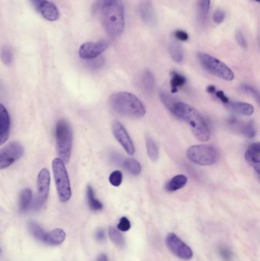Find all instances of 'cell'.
I'll return each instance as SVG.
<instances>
[{
	"label": "cell",
	"mask_w": 260,
	"mask_h": 261,
	"mask_svg": "<svg viewBox=\"0 0 260 261\" xmlns=\"http://www.w3.org/2000/svg\"><path fill=\"white\" fill-rule=\"evenodd\" d=\"M171 92L172 93H176L179 87L184 86L186 84V78L184 76L179 74L177 72H172L171 73Z\"/></svg>",
	"instance_id": "obj_25"
},
{
	"label": "cell",
	"mask_w": 260,
	"mask_h": 261,
	"mask_svg": "<svg viewBox=\"0 0 260 261\" xmlns=\"http://www.w3.org/2000/svg\"><path fill=\"white\" fill-rule=\"evenodd\" d=\"M160 97H161L163 103L167 107V108H168L170 111H171L173 105H174L175 102H176L174 101V99H173L172 96H170V95L164 92H161V94H160Z\"/></svg>",
	"instance_id": "obj_33"
},
{
	"label": "cell",
	"mask_w": 260,
	"mask_h": 261,
	"mask_svg": "<svg viewBox=\"0 0 260 261\" xmlns=\"http://www.w3.org/2000/svg\"><path fill=\"white\" fill-rule=\"evenodd\" d=\"M174 36L176 39L181 42H186L189 39V35L183 30H176L174 32Z\"/></svg>",
	"instance_id": "obj_39"
},
{
	"label": "cell",
	"mask_w": 260,
	"mask_h": 261,
	"mask_svg": "<svg viewBox=\"0 0 260 261\" xmlns=\"http://www.w3.org/2000/svg\"><path fill=\"white\" fill-rule=\"evenodd\" d=\"M56 148L60 159L68 164L71 158L73 133L70 124L65 120H60L56 126Z\"/></svg>",
	"instance_id": "obj_4"
},
{
	"label": "cell",
	"mask_w": 260,
	"mask_h": 261,
	"mask_svg": "<svg viewBox=\"0 0 260 261\" xmlns=\"http://www.w3.org/2000/svg\"><path fill=\"white\" fill-rule=\"evenodd\" d=\"M51 177L48 169H42L38 174L37 180V196L35 200V208L40 209L48 199L49 194Z\"/></svg>",
	"instance_id": "obj_9"
},
{
	"label": "cell",
	"mask_w": 260,
	"mask_h": 261,
	"mask_svg": "<svg viewBox=\"0 0 260 261\" xmlns=\"http://www.w3.org/2000/svg\"><path fill=\"white\" fill-rule=\"evenodd\" d=\"M32 200V193L29 189H26L22 192L19 198V210L26 212L30 207Z\"/></svg>",
	"instance_id": "obj_22"
},
{
	"label": "cell",
	"mask_w": 260,
	"mask_h": 261,
	"mask_svg": "<svg viewBox=\"0 0 260 261\" xmlns=\"http://www.w3.org/2000/svg\"><path fill=\"white\" fill-rule=\"evenodd\" d=\"M52 169L59 199L62 202H67L71 198L72 191L65 164L60 158H55L52 162Z\"/></svg>",
	"instance_id": "obj_5"
},
{
	"label": "cell",
	"mask_w": 260,
	"mask_h": 261,
	"mask_svg": "<svg viewBox=\"0 0 260 261\" xmlns=\"http://www.w3.org/2000/svg\"><path fill=\"white\" fill-rule=\"evenodd\" d=\"M108 234H109L110 239H111V241H112L115 245L118 246V247H124V239L119 231H117V230L111 227V228H109V230H108Z\"/></svg>",
	"instance_id": "obj_30"
},
{
	"label": "cell",
	"mask_w": 260,
	"mask_h": 261,
	"mask_svg": "<svg viewBox=\"0 0 260 261\" xmlns=\"http://www.w3.org/2000/svg\"><path fill=\"white\" fill-rule=\"evenodd\" d=\"M188 159L201 166H211L217 160V152L214 147L201 145L191 147L187 151Z\"/></svg>",
	"instance_id": "obj_7"
},
{
	"label": "cell",
	"mask_w": 260,
	"mask_h": 261,
	"mask_svg": "<svg viewBox=\"0 0 260 261\" xmlns=\"http://www.w3.org/2000/svg\"><path fill=\"white\" fill-rule=\"evenodd\" d=\"M169 52L171 58L176 63H181L183 60V49L179 45L176 43H171L169 46Z\"/></svg>",
	"instance_id": "obj_28"
},
{
	"label": "cell",
	"mask_w": 260,
	"mask_h": 261,
	"mask_svg": "<svg viewBox=\"0 0 260 261\" xmlns=\"http://www.w3.org/2000/svg\"><path fill=\"white\" fill-rule=\"evenodd\" d=\"M207 92H208V93H210V94H214L216 92L215 86H208V87H207Z\"/></svg>",
	"instance_id": "obj_44"
},
{
	"label": "cell",
	"mask_w": 260,
	"mask_h": 261,
	"mask_svg": "<svg viewBox=\"0 0 260 261\" xmlns=\"http://www.w3.org/2000/svg\"><path fill=\"white\" fill-rule=\"evenodd\" d=\"M112 133L116 140L122 146L126 153L129 155H134L135 153V147L124 126L119 122L114 121L112 124Z\"/></svg>",
	"instance_id": "obj_11"
},
{
	"label": "cell",
	"mask_w": 260,
	"mask_h": 261,
	"mask_svg": "<svg viewBox=\"0 0 260 261\" xmlns=\"http://www.w3.org/2000/svg\"><path fill=\"white\" fill-rule=\"evenodd\" d=\"M230 124L231 125L236 126L237 128L241 132L242 134L249 139H252L255 136V129L254 127L252 121L246 123V124H241L239 121L236 119H233L230 121Z\"/></svg>",
	"instance_id": "obj_19"
},
{
	"label": "cell",
	"mask_w": 260,
	"mask_h": 261,
	"mask_svg": "<svg viewBox=\"0 0 260 261\" xmlns=\"http://www.w3.org/2000/svg\"><path fill=\"white\" fill-rule=\"evenodd\" d=\"M10 132V115L5 106L0 104V145H4L8 140Z\"/></svg>",
	"instance_id": "obj_13"
},
{
	"label": "cell",
	"mask_w": 260,
	"mask_h": 261,
	"mask_svg": "<svg viewBox=\"0 0 260 261\" xmlns=\"http://www.w3.org/2000/svg\"><path fill=\"white\" fill-rule=\"evenodd\" d=\"M39 11L41 12L43 17L48 21H56L60 17V13L57 6L49 1H45Z\"/></svg>",
	"instance_id": "obj_16"
},
{
	"label": "cell",
	"mask_w": 260,
	"mask_h": 261,
	"mask_svg": "<svg viewBox=\"0 0 260 261\" xmlns=\"http://www.w3.org/2000/svg\"><path fill=\"white\" fill-rule=\"evenodd\" d=\"M45 1H46V0H31V2L33 4L35 8L37 10H38V11H39L40 9H41V7H42V6L43 5Z\"/></svg>",
	"instance_id": "obj_42"
},
{
	"label": "cell",
	"mask_w": 260,
	"mask_h": 261,
	"mask_svg": "<svg viewBox=\"0 0 260 261\" xmlns=\"http://www.w3.org/2000/svg\"><path fill=\"white\" fill-rule=\"evenodd\" d=\"M86 194H87L88 203H89V208L92 211H99L102 209L103 205H102V202L95 198V193H94V190L92 186H87Z\"/></svg>",
	"instance_id": "obj_23"
},
{
	"label": "cell",
	"mask_w": 260,
	"mask_h": 261,
	"mask_svg": "<svg viewBox=\"0 0 260 261\" xmlns=\"http://www.w3.org/2000/svg\"><path fill=\"white\" fill-rule=\"evenodd\" d=\"M117 228L121 231H127L131 228V222L126 217H122L119 221Z\"/></svg>",
	"instance_id": "obj_36"
},
{
	"label": "cell",
	"mask_w": 260,
	"mask_h": 261,
	"mask_svg": "<svg viewBox=\"0 0 260 261\" xmlns=\"http://www.w3.org/2000/svg\"><path fill=\"white\" fill-rule=\"evenodd\" d=\"M215 95L216 96H217V97L223 102V103L227 104L228 103L229 101H230V99H228L227 96H226V95L224 94V92H223V91H216Z\"/></svg>",
	"instance_id": "obj_41"
},
{
	"label": "cell",
	"mask_w": 260,
	"mask_h": 261,
	"mask_svg": "<svg viewBox=\"0 0 260 261\" xmlns=\"http://www.w3.org/2000/svg\"><path fill=\"white\" fill-rule=\"evenodd\" d=\"M102 22L108 35L117 37L121 35L124 29V5L121 1H116L111 6L102 9Z\"/></svg>",
	"instance_id": "obj_3"
},
{
	"label": "cell",
	"mask_w": 260,
	"mask_h": 261,
	"mask_svg": "<svg viewBox=\"0 0 260 261\" xmlns=\"http://www.w3.org/2000/svg\"><path fill=\"white\" fill-rule=\"evenodd\" d=\"M121 163L124 168H125L132 175H139L142 172V166L136 160L132 159V158H126V159H123Z\"/></svg>",
	"instance_id": "obj_21"
},
{
	"label": "cell",
	"mask_w": 260,
	"mask_h": 261,
	"mask_svg": "<svg viewBox=\"0 0 260 261\" xmlns=\"http://www.w3.org/2000/svg\"><path fill=\"white\" fill-rule=\"evenodd\" d=\"M95 237H96V239L98 241H102V240H103L105 237V234L104 230H98V231H96V234H95Z\"/></svg>",
	"instance_id": "obj_43"
},
{
	"label": "cell",
	"mask_w": 260,
	"mask_h": 261,
	"mask_svg": "<svg viewBox=\"0 0 260 261\" xmlns=\"http://www.w3.org/2000/svg\"><path fill=\"white\" fill-rule=\"evenodd\" d=\"M254 1H255V2L258 3V2H259L260 0H254Z\"/></svg>",
	"instance_id": "obj_46"
},
{
	"label": "cell",
	"mask_w": 260,
	"mask_h": 261,
	"mask_svg": "<svg viewBox=\"0 0 260 261\" xmlns=\"http://www.w3.org/2000/svg\"><path fill=\"white\" fill-rule=\"evenodd\" d=\"M106 42H86L83 44L79 50V55L83 59L92 60L98 58L108 48Z\"/></svg>",
	"instance_id": "obj_12"
},
{
	"label": "cell",
	"mask_w": 260,
	"mask_h": 261,
	"mask_svg": "<svg viewBox=\"0 0 260 261\" xmlns=\"http://www.w3.org/2000/svg\"><path fill=\"white\" fill-rule=\"evenodd\" d=\"M166 244L167 247L178 257L183 259H190L193 256L190 247L173 233H170L167 235Z\"/></svg>",
	"instance_id": "obj_10"
},
{
	"label": "cell",
	"mask_w": 260,
	"mask_h": 261,
	"mask_svg": "<svg viewBox=\"0 0 260 261\" xmlns=\"http://www.w3.org/2000/svg\"><path fill=\"white\" fill-rule=\"evenodd\" d=\"M142 86L147 92H151L154 90V86H155V79L151 71L146 70L144 73L142 77Z\"/></svg>",
	"instance_id": "obj_27"
},
{
	"label": "cell",
	"mask_w": 260,
	"mask_h": 261,
	"mask_svg": "<svg viewBox=\"0 0 260 261\" xmlns=\"http://www.w3.org/2000/svg\"><path fill=\"white\" fill-rule=\"evenodd\" d=\"M198 57L201 65L212 75L227 81H232L234 79L233 71L222 61L205 53H199Z\"/></svg>",
	"instance_id": "obj_6"
},
{
	"label": "cell",
	"mask_w": 260,
	"mask_h": 261,
	"mask_svg": "<svg viewBox=\"0 0 260 261\" xmlns=\"http://www.w3.org/2000/svg\"><path fill=\"white\" fill-rule=\"evenodd\" d=\"M116 1H117V0H98V2H97V7L100 9V10H102V9L114 4Z\"/></svg>",
	"instance_id": "obj_40"
},
{
	"label": "cell",
	"mask_w": 260,
	"mask_h": 261,
	"mask_svg": "<svg viewBox=\"0 0 260 261\" xmlns=\"http://www.w3.org/2000/svg\"><path fill=\"white\" fill-rule=\"evenodd\" d=\"M235 37H236V40L238 45L241 47L242 48L246 49L247 48V43H246V39H245L243 32L240 30L236 31Z\"/></svg>",
	"instance_id": "obj_35"
},
{
	"label": "cell",
	"mask_w": 260,
	"mask_h": 261,
	"mask_svg": "<svg viewBox=\"0 0 260 261\" xmlns=\"http://www.w3.org/2000/svg\"><path fill=\"white\" fill-rule=\"evenodd\" d=\"M24 148L18 142H11L0 149V171L13 165L23 157Z\"/></svg>",
	"instance_id": "obj_8"
},
{
	"label": "cell",
	"mask_w": 260,
	"mask_h": 261,
	"mask_svg": "<svg viewBox=\"0 0 260 261\" xmlns=\"http://www.w3.org/2000/svg\"><path fill=\"white\" fill-rule=\"evenodd\" d=\"M188 182L185 175H177L172 178L166 185V190L168 192H175L183 188Z\"/></svg>",
	"instance_id": "obj_20"
},
{
	"label": "cell",
	"mask_w": 260,
	"mask_h": 261,
	"mask_svg": "<svg viewBox=\"0 0 260 261\" xmlns=\"http://www.w3.org/2000/svg\"><path fill=\"white\" fill-rule=\"evenodd\" d=\"M123 175L121 171H115L111 173L109 177V182L112 186L117 187L122 183Z\"/></svg>",
	"instance_id": "obj_31"
},
{
	"label": "cell",
	"mask_w": 260,
	"mask_h": 261,
	"mask_svg": "<svg viewBox=\"0 0 260 261\" xmlns=\"http://www.w3.org/2000/svg\"><path fill=\"white\" fill-rule=\"evenodd\" d=\"M29 230H30L31 233L32 235L38 239V240H41V241L45 243V240H46L47 233L44 231L43 228L40 226L38 224H37L35 221H31L29 224Z\"/></svg>",
	"instance_id": "obj_26"
},
{
	"label": "cell",
	"mask_w": 260,
	"mask_h": 261,
	"mask_svg": "<svg viewBox=\"0 0 260 261\" xmlns=\"http://www.w3.org/2000/svg\"><path fill=\"white\" fill-rule=\"evenodd\" d=\"M65 231L61 228H56L51 232L47 233L45 244L53 246L60 245L65 240Z\"/></svg>",
	"instance_id": "obj_17"
},
{
	"label": "cell",
	"mask_w": 260,
	"mask_h": 261,
	"mask_svg": "<svg viewBox=\"0 0 260 261\" xmlns=\"http://www.w3.org/2000/svg\"><path fill=\"white\" fill-rule=\"evenodd\" d=\"M219 253H220L221 258H222L224 261L232 260L233 254H232L231 251H230L228 248H227V247H220V249H219Z\"/></svg>",
	"instance_id": "obj_37"
},
{
	"label": "cell",
	"mask_w": 260,
	"mask_h": 261,
	"mask_svg": "<svg viewBox=\"0 0 260 261\" xmlns=\"http://www.w3.org/2000/svg\"><path fill=\"white\" fill-rule=\"evenodd\" d=\"M225 19V13L222 10H217L213 15V21L215 24H221Z\"/></svg>",
	"instance_id": "obj_38"
},
{
	"label": "cell",
	"mask_w": 260,
	"mask_h": 261,
	"mask_svg": "<svg viewBox=\"0 0 260 261\" xmlns=\"http://www.w3.org/2000/svg\"><path fill=\"white\" fill-rule=\"evenodd\" d=\"M1 60L5 64H11L13 61V54H12L11 50L7 47H4L1 50V54H0Z\"/></svg>",
	"instance_id": "obj_32"
},
{
	"label": "cell",
	"mask_w": 260,
	"mask_h": 261,
	"mask_svg": "<svg viewBox=\"0 0 260 261\" xmlns=\"http://www.w3.org/2000/svg\"><path fill=\"white\" fill-rule=\"evenodd\" d=\"M178 118L189 124L192 133L200 142H208L211 130L202 115L195 108L183 102H176L171 110Z\"/></svg>",
	"instance_id": "obj_1"
},
{
	"label": "cell",
	"mask_w": 260,
	"mask_h": 261,
	"mask_svg": "<svg viewBox=\"0 0 260 261\" xmlns=\"http://www.w3.org/2000/svg\"><path fill=\"white\" fill-rule=\"evenodd\" d=\"M227 105L233 111H236L237 113L241 114V115H246V116H249V115H252L254 113L253 106L250 104L246 103V102L229 101Z\"/></svg>",
	"instance_id": "obj_18"
},
{
	"label": "cell",
	"mask_w": 260,
	"mask_h": 261,
	"mask_svg": "<svg viewBox=\"0 0 260 261\" xmlns=\"http://www.w3.org/2000/svg\"><path fill=\"white\" fill-rule=\"evenodd\" d=\"M109 102L114 111L124 116L140 118L146 114L145 105L131 92H116L110 97Z\"/></svg>",
	"instance_id": "obj_2"
},
{
	"label": "cell",
	"mask_w": 260,
	"mask_h": 261,
	"mask_svg": "<svg viewBox=\"0 0 260 261\" xmlns=\"http://www.w3.org/2000/svg\"><path fill=\"white\" fill-rule=\"evenodd\" d=\"M147 152H148V157L153 162H157L160 157L159 149L155 142L151 137L146 138Z\"/></svg>",
	"instance_id": "obj_24"
},
{
	"label": "cell",
	"mask_w": 260,
	"mask_h": 261,
	"mask_svg": "<svg viewBox=\"0 0 260 261\" xmlns=\"http://www.w3.org/2000/svg\"><path fill=\"white\" fill-rule=\"evenodd\" d=\"M241 89L243 92H246L248 94L253 96L254 98L256 99L257 101H258V99H259V94H258V91L255 88L252 87V86L243 83V84L241 85Z\"/></svg>",
	"instance_id": "obj_34"
},
{
	"label": "cell",
	"mask_w": 260,
	"mask_h": 261,
	"mask_svg": "<svg viewBox=\"0 0 260 261\" xmlns=\"http://www.w3.org/2000/svg\"><path fill=\"white\" fill-rule=\"evenodd\" d=\"M211 0H199L198 2V18L200 21L204 23L207 20L209 12Z\"/></svg>",
	"instance_id": "obj_29"
},
{
	"label": "cell",
	"mask_w": 260,
	"mask_h": 261,
	"mask_svg": "<svg viewBox=\"0 0 260 261\" xmlns=\"http://www.w3.org/2000/svg\"><path fill=\"white\" fill-rule=\"evenodd\" d=\"M140 13L144 23L149 26L157 25V16L152 4L150 2H144L140 6Z\"/></svg>",
	"instance_id": "obj_15"
},
{
	"label": "cell",
	"mask_w": 260,
	"mask_h": 261,
	"mask_svg": "<svg viewBox=\"0 0 260 261\" xmlns=\"http://www.w3.org/2000/svg\"><path fill=\"white\" fill-rule=\"evenodd\" d=\"M259 143H254L249 145L246 149V152H245V159L253 167L257 175L259 174Z\"/></svg>",
	"instance_id": "obj_14"
},
{
	"label": "cell",
	"mask_w": 260,
	"mask_h": 261,
	"mask_svg": "<svg viewBox=\"0 0 260 261\" xmlns=\"http://www.w3.org/2000/svg\"><path fill=\"white\" fill-rule=\"evenodd\" d=\"M97 261H108V258H107L106 255L102 253V254H100L99 256H98Z\"/></svg>",
	"instance_id": "obj_45"
}]
</instances>
